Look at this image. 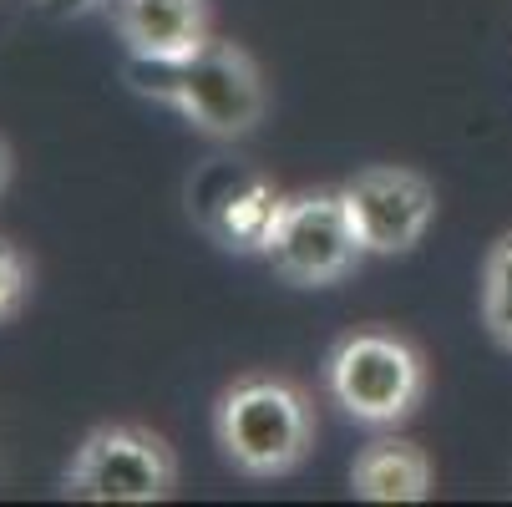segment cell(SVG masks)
I'll return each mask as SVG.
<instances>
[{"label": "cell", "instance_id": "obj_1", "mask_svg": "<svg viewBox=\"0 0 512 507\" xmlns=\"http://www.w3.org/2000/svg\"><path fill=\"white\" fill-rule=\"evenodd\" d=\"M132 77H137V92L158 97L193 132H203L213 142H234V137L254 132L269 107L259 61L239 41H224V36H208L183 61H153V66L132 61Z\"/></svg>", "mask_w": 512, "mask_h": 507}, {"label": "cell", "instance_id": "obj_2", "mask_svg": "<svg viewBox=\"0 0 512 507\" xmlns=\"http://www.w3.org/2000/svg\"><path fill=\"white\" fill-rule=\"evenodd\" d=\"M213 442L244 477H289L315 447L310 396L284 376H244L213 406Z\"/></svg>", "mask_w": 512, "mask_h": 507}, {"label": "cell", "instance_id": "obj_3", "mask_svg": "<svg viewBox=\"0 0 512 507\" xmlns=\"http://www.w3.org/2000/svg\"><path fill=\"white\" fill-rule=\"evenodd\" d=\"M325 391L360 426H401L426 396V355L396 330H350L325 360Z\"/></svg>", "mask_w": 512, "mask_h": 507}, {"label": "cell", "instance_id": "obj_4", "mask_svg": "<svg viewBox=\"0 0 512 507\" xmlns=\"http://www.w3.org/2000/svg\"><path fill=\"white\" fill-rule=\"evenodd\" d=\"M173 487H178L173 447L137 421L92 426L61 482V492L77 502H127V507L168 502Z\"/></svg>", "mask_w": 512, "mask_h": 507}, {"label": "cell", "instance_id": "obj_5", "mask_svg": "<svg viewBox=\"0 0 512 507\" xmlns=\"http://www.w3.org/2000/svg\"><path fill=\"white\" fill-rule=\"evenodd\" d=\"M269 264L279 279L300 284V289H325V284H340L360 259V239H355V224L345 213V198L340 188H310V193H289L284 208H279V224H274V239H269Z\"/></svg>", "mask_w": 512, "mask_h": 507}, {"label": "cell", "instance_id": "obj_6", "mask_svg": "<svg viewBox=\"0 0 512 507\" xmlns=\"http://www.w3.org/2000/svg\"><path fill=\"white\" fill-rule=\"evenodd\" d=\"M284 193L249 163L208 158L188 178V213L193 224L229 254H264L279 224Z\"/></svg>", "mask_w": 512, "mask_h": 507}, {"label": "cell", "instance_id": "obj_7", "mask_svg": "<svg viewBox=\"0 0 512 507\" xmlns=\"http://www.w3.org/2000/svg\"><path fill=\"white\" fill-rule=\"evenodd\" d=\"M345 213L355 224V239L365 254L376 259H396L411 254L426 229L436 224V188L426 173L401 168V163H381V168H360L355 178L340 183Z\"/></svg>", "mask_w": 512, "mask_h": 507}, {"label": "cell", "instance_id": "obj_8", "mask_svg": "<svg viewBox=\"0 0 512 507\" xmlns=\"http://www.w3.org/2000/svg\"><path fill=\"white\" fill-rule=\"evenodd\" d=\"M112 26L132 61H183L213 36L208 0H112Z\"/></svg>", "mask_w": 512, "mask_h": 507}, {"label": "cell", "instance_id": "obj_9", "mask_svg": "<svg viewBox=\"0 0 512 507\" xmlns=\"http://www.w3.org/2000/svg\"><path fill=\"white\" fill-rule=\"evenodd\" d=\"M350 492L360 502H426L431 497V457L416 442L381 437L355 457Z\"/></svg>", "mask_w": 512, "mask_h": 507}, {"label": "cell", "instance_id": "obj_10", "mask_svg": "<svg viewBox=\"0 0 512 507\" xmlns=\"http://www.w3.org/2000/svg\"><path fill=\"white\" fill-rule=\"evenodd\" d=\"M482 325L512 355V229L482 259Z\"/></svg>", "mask_w": 512, "mask_h": 507}, {"label": "cell", "instance_id": "obj_11", "mask_svg": "<svg viewBox=\"0 0 512 507\" xmlns=\"http://www.w3.org/2000/svg\"><path fill=\"white\" fill-rule=\"evenodd\" d=\"M26 295H31V264L16 244L0 239V325L21 315Z\"/></svg>", "mask_w": 512, "mask_h": 507}, {"label": "cell", "instance_id": "obj_12", "mask_svg": "<svg viewBox=\"0 0 512 507\" xmlns=\"http://www.w3.org/2000/svg\"><path fill=\"white\" fill-rule=\"evenodd\" d=\"M11 173H16V158H11V142L0 137V198H6V188H11Z\"/></svg>", "mask_w": 512, "mask_h": 507}]
</instances>
